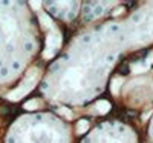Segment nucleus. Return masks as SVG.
Wrapping results in <instances>:
<instances>
[{
    "instance_id": "6e6552de",
    "label": "nucleus",
    "mask_w": 153,
    "mask_h": 143,
    "mask_svg": "<svg viewBox=\"0 0 153 143\" xmlns=\"http://www.w3.org/2000/svg\"><path fill=\"white\" fill-rule=\"evenodd\" d=\"M31 5H32L34 8H38V6H40V2H31Z\"/></svg>"
},
{
    "instance_id": "20e7f679",
    "label": "nucleus",
    "mask_w": 153,
    "mask_h": 143,
    "mask_svg": "<svg viewBox=\"0 0 153 143\" xmlns=\"http://www.w3.org/2000/svg\"><path fill=\"white\" fill-rule=\"evenodd\" d=\"M121 83H123V79H120V77H117V79H113V82H112V93H113L115 96L118 94V89H120Z\"/></svg>"
},
{
    "instance_id": "0eeeda50",
    "label": "nucleus",
    "mask_w": 153,
    "mask_h": 143,
    "mask_svg": "<svg viewBox=\"0 0 153 143\" xmlns=\"http://www.w3.org/2000/svg\"><path fill=\"white\" fill-rule=\"evenodd\" d=\"M60 112H61V114H65V115L68 117V119H71V117H72V114H71V111H68L66 108H61V109H60Z\"/></svg>"
},
{
    "instance_id": "f257e3e1",
    "label": "nucleus",
    "mask_w": 153,
    "mask_h": 143,
    "mask_svg": "<svg viewBox=\"0 0 153 143\" xmlns=\"http://www.w3.org/2000/svg\"><path fill=\"white\" fill-rule=\"evenodd\" d=\"M40 19H42V22L46 25V26L51 29V34L48 35V51H45V54H43V56L48 59V57H52L54 53L57 51V48L60 46V43H61V35H60L58 29L54 26L52 20H51L49 17H46L45 14H40Z\"/></svg>"
},
{
    "instance_id": "423d86ee",
    "label": "nucleus",
    "mask_w": 153,
    "mask_h": 143,
    "mask_svg": "<svg viewBox=\"0 0 153 143\" xmlns=\"http://www.w3.org/2000/svg\"><path fill=\"white\" fill-rule=\"evenodd\" d=\"M38 106V102L37 100H31V102H28L26 105H25V109H35Z\"/></svg>"
},
{
    "instance_id": "39448f33",
    "label": "nucleus",
    "mask_w": 153,
    "mask_h": 143,
    "mask_svg": "<svg viewBox=\"0 0 153 143\" xmlns=\"http://www.w3.org/2000/svg\"><path fill=\"white\" fill-rule=\"evenodd\" d=\"M87 122L86 120H81V122H78V126H76V132H78V134H83L84 131H86V129H87Z\"/></svg>"
},
{
    "instance_id": "f03ea898",
    "label": "nucleus",
    "mask_w": 153,
    "mask_h": 143,
    "mask_svg": "<svg viewBox=\"0 0 153 143\" xmlns=\"http://www.w3.org/2000/svg\"><path fill=\"white\" fill-rule=\"evenodd\" d=\"M37 77H38V71H35V69H32L29 74H28V77L23 80V83H22V86L20 88H17L14 93H11L9 96H8V99L9 100H19V99H22L25 94H28L29 91L34 88V83H35V80H37Z\"/></svg>"
},
{
    "instance_id": "7ed1b4c3",
    "label": "nucleus",
    "mask_w": 153,
    "mask_h": 143,
    "mask_svg": "<svg viewBox=\"0 0 153 143\" xmlns=\"http://www.w3.org/2000/svg\"><path fill=\"white\" fill-rule=\"evenodd\" d=\"M97 109H98V112H101V114H106V112L110 109V103L106 102V100H100V102L97 103Z\"/></svg>"
}]
</instances>
